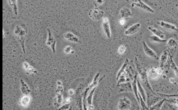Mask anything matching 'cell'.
Masks as SVG:
<instances>
[{"label": "cell", "instance_id": "5", "mask_svg": "<svg viewBox=\"0 0 178 110\" xmlns=\"http://www.w3.org/2000/svg\"><path fill=\"white\" fill-rule=\"evenodd\" d=\"M131 7L133 8H139V9L144 10L145 11H148V12L152 13V14L155 13V11L151 8L148 6V5L145 4L144 2L141 1V0L135 1L133 2L132 3Z\"/></svg>", "mask_w": 178, "mask_h": 110}, {"label": "cell", "instance_id": "23", "mask_svg": "<svg viewBox=\"0 0 178 110\" xmlns=\"http://www.w3.org/2000/svg\"><path fill=\"white\" fill-rule=\"evenodd\" d=\"M137 87H138L139 93L141 95V97H142L144 101L145 102L146 100V92H145V90L142 87V85H141V84L140 83L138 80H137Z\"/></svg>", "mask_w": 178, "mask_h": 110}, {"label": "cell", "instance_id": "21", "mask_svg": "<svg viewBox=\"0 0 178 110\" xmlns=\"http://www.w3.org/2000/svg\"><path fill=\"white\" fill-rule=\"evenodd\" d=\"M31 101L30 96L28 95H23L21 98L20 104L23 107H27L29 106Z\"/></svg>", "mask_w": 178, "mask_h": 110}, {"label": "cell", "instance_id": "8", "mask_svg": "<svg viewBox=\"0 0 178 110\" xmlns=\"http://www.w3.org/2000/svg\"><path fill=\"white\" fill-rule=\"evenodd\" d=\"M142 43L144 52L148 57L155 60H158L159 59L156 53L148 46L145 41H142Z\"/></svg>", "mask_w": 178, "mask_h": 110}, {"label": "cell", "instance_id": "33", "mask_svg": "<svg viewBox=\"0 0 178 110\" xmlns=\"http://www.w3.org/2000/svg\"><path fill=\"white\" fill-rule=\"evenodd\" d=\"M158 95L160 96H164L168 98H178V93L175 94H171V95H167V94H163L157 93Z\"/></svg>", "mask_w": 178, "mask_h": 110}, {"label": "cell", "instance_id": "34", "mask_svg": "<svg viewBox=\"0 0 178 110\" xmlns=\"http://www.w3.org/2000/svg\"><path fill=\"white\" fill-rule=\"evenodd\" d=\"M64 92V88L62 85H58L56 91H55V94H62V93Z\"/></svg>", "mask_w": 178, "mask_h": 110}, {"label": "cell", "instance_id": "19", "mask_svg": "<svg viewBox=\"0 0 178 110\" xmlns=\"http://www.w3.org/2000/svg\"><path fill=\"white\" fill-rule=\"evenodd\" d=\"M120 13L121 18H124V19L129 18V17H132L133 15L131 10L127 7L123 8L120 11Z\"/></svg>", "mask_w": 178, "mask_h": 110}, {"label": "cell", "instance_id": "9", "mask_svg": "<svg viewBox=\"0 0 178 110\" xmlns=\"http://www.w3.org/2000/svg\"><path fill=\"white\" fill-rule=\"evenodd\" d=\"M48 31V39H47V42H46V45L47 46H49L51 48L53 51V54H55L56 50H55V46H56V43L57 41L54 39V37L53 36L51 31L48 28L47 29Z\"/></svg>", "mask_w": 178, "mask_h": 110}, {"label": "cell", "instance_id": "42", "mask_svg": "<svg viewBox=\"0 0 178 110\" xmlns=\"http://www.w3.org/2000/svg\"><path fill=\"white\" fill-rule=\"evenodd\" d=\"M88 110H94V106H93V105H91V106H88Z\"/></svg>", "mask_w": 178, "mask_h": 110}, {"label": "cell", "instance_id": "25", "mask_svg": "<svg viewBox=\"0 0 178 110\" xmlns=\"http://www.w3.org/2000/svg\"><path fill=\"white\" fill-rule=\"evenodd\" d=\"M167 47L168 49H176L178 47V44L177 41L173 39L170 38L167 41Z\"/></svg>", "mask_w": 178, "mask_h": 110}, {"label": "cell", "instance_id": "22", "mask_svg": "<svg viewBox=\"0 0 178 110\" xmlns=\"http://www.w3.org/2000/svg\"><path fill=\"white\" fill-rule=\"evenodd\" d=\"M166 101H167V99L164 98L163 100L156 103V104H155L152 106H151L150 107H149L148 110H161L162 106Z\"/></svg>", "mask_w": 178, "mask_h": 110}, {"label": "cell", "instance_id": "29", "mask_svg": "<svg viewBox=\"0 0 178 110\" xmlns=\"http://www.w3.org/2000/svg\"><path fill=\"white\" fill-rule=\"evenodd\" d=\"M170 67L171 68L175 74L176 77H178V68L176 66L172 59V57L170 56Z\"/></svg>", "mask_w": 178, "mask_h": 110}, {"label": "cell", "instance_id": "35", "mask_svg": "<svg viewBox=\"0 0 178 110\" xmlns=\"http://www.w3.org/2000/svg\"><path fill=\"white\" fill-rule=\"evenodd\" d=\"M167 102L172 103L173 104L178 107V98H172V99H167Z\"/></svg>", "mask_w": 178, "mask_h": 110}, {"label": "cell", "instance_id": "41", "mask_svg": "<svg viewBox=\"0 0 178 110\" xmlns=\"http://www.w3.org/2000/svg\"><path fill=\"white\" fill-rule=\"evenodd\" d=\"M74 91L72 89H69L68 92V93L70 95H73L74 94Z\"/></svg>", "mask_w": 178, "mask_h": 110}, {"label": "cell", "instance_id": "39", "mask_svg": "<svg viewBox=\"0 0 178 110\" xmlns=\"http://www.w3.org/2000/svg\"><path fill=\"white\" fill-rule=\"evenodd\" d=\"M71 102H72V98H71L70 97L66 98V99H65V103L70 104Z\"/></svg>", "mask_w": 178, "mask_h": 110}, {"label": "cell", "instance_id": "13", "mask_svg": "<svg viewBox=\"0 0 178 110\" xmlns=\"http://www.w3.org/2000/svg\"><path fill=\"white\" fill-rule=\"evenodd\" d=\"M141 24L137 23L132 25L129 28L126 30L125 34L127 36H131L134 35L138 32L141 28Z\"/></svg>", "mask_w": 178, "mask_h": 110}, {"label": "cell", "instance_id": "16", "mask_svg": "<svg viewBox=\"0 0 178 110\" xmlns=\"http://www.w3.org/2000/svg\"><path fill=\"white\" fill-rule=\"evenodd\" d=\"M64 38L67 40L70 41V42H74V43H79L80 40L77 36L75 35L72 32H68L64 34Z\"/></svg>", "mask_w": 178, "mask_h": 110}, {"label": "cell", "instance_id": "17", "mask_svg": "<svg viewBox=\"0 0 178 110\" xmlns=\"http://www.w3.org/2000/svg\"><path fill=\"white\" fill-rule=\"evenodd\" d=\"M118 86L120 87L119 92H127V91L133 92L132 83H130V82H125V83L120 84V85H118Z\"/></svg>", "mask_w": 178, "mask_h": 110}, {"label": "cell", "instance_id": "11", "mask_svg": "<svg viewBox=\"0 0 178 110\" xmlns=\"http://www.w3.org/2000/svg\"><path fill=\"white\" fill-rule=\"evenodd\" d=\"M102 23V28L104 30V32L106 37L110 39L111 33V26H110L108 18L107 17H104Z\"/></svg>", "mask_w": 178, "mask_h": 110}, {"label": "cell", "instance_id": "20", "mask_svg": "<svg viewBox=\"0 0 178 110\" xmlns=\"http://www.w3.org/2000/svg\"><path fill=\"white\" fill-rule=\"evenodd\" d=\"M169 53L168 50H165L162 53L160 58V66L159 68L163 69L165 64L166 62L167 61Z\"/></svg>", "mask_w": 178, "mask_h": 110}, {"label": "cell", "instance_id": "31", "mask_svg": "<svg viewBox=\"0 0 178 110\" xmlns=\"http://www.w3.org/2000/svg\"><path fill=\"white\" fill-rule=\"evenodd\" d=\"M73 107L70 104L66 103L65 104L61 106V107L59 108L58 110H72Z\"/></svg>", "mask_w": 178, "mask_h": 110}, {"label": "cell", "instance_id": "38", "mask_svg": "<svg viewBox=\"0 0 178 110\" xmlns=\"http://www.w3.org/2000/svg\"><path fill=\"white\" fill-rule=\"evenodd\" d=\"M169 110H178V107L175 105L171 104H167Z\"/></svg>", "mask_w": 178, "mask_h": 110}, {"label": "cell", "instance_id": "28", "mask_svg": "<svg viewBox=\"0 0 178 110\" xmlns=\"http://www.w3.org/2000/svg\"><path fill=\"white\" fill-rule=\"evenodd\" d=\"M149 39L152 42H154V43H164V42H166V39H162L158 37L155 36V35H152L151 36L149 37Z\"/></svg>", "mask_w": 178, "mask_h": 110}, {"label": "cell", "instance_id": "27", "mask_svg": "<svg viewBox=\"0 0 178 110\" xmlns=\"http://www.w3.org/2000/svg\"><path fill=\"white\" fill-rule=\"evenodd\" d=\"M97 87H95L93 89H92L90 91L89 94L86 98V102L88 104V106H91L92 105V98H93V96H94V94L95 92V89Z\"/></svg>", "mask_w": 178, "mask_h": 110}, {"label": "cell", "instance_id": "26", "mask_svg": "<svg viewBox=\"0 0 178 110\" xmlns=\"http://www.w3.org/2000/svg\"><path fill=\"white\" fill-rule=\"evenodd\" d=\"M9 4L13 8L14 13L15 15L18 14V7H17V0H8V1Z\"/></svg>", "mask_w": 178, "mask_h": 110}, {"label": "cell", "instance_id": "7", "mask_svg": "<svg viewBox=\"0 0 178 110\" xmlns=\"http://www.w3.org/2000/svg\"><path fill=\"white\" fill-rule=\"evenodd\" d=\"M104 11L99 10L98 8H95L90 10L89 13V16L92 20L98 21L104 17Z\"/></svg>", "mask_w": 178, "mask_h": 110}, {"label": "cell", "instance_id": "10", "mask_svg": "<svg viewBox=\"0 0 178 110\" xmlns=\"http://www.w3.org/2000/svg\"><path fill=\"white\" fill-rule=\"evenodd\" d=\"M100 74L101 73H97L95 74V77H94L93 80L91 83L90 84V85H89L87 87V88L85 89V91L87 92V93L89 92V91L91 90L92 89L95 88V87H97V86L98 85V84L101 82V81L105 77V75H104V77H102L101 79H99V76H100Z\"/></svg>", "mask_w": 178, "mask_h": 110}, {"label": "cell", "instance_id": "6", "mask_svg": "<svg viewBox=\"0 0 178 110\" xmlns=\"http://www.w3.org/2000/svg\"><path fill=\"white\" fill-rule=\"evenodd\" d=\"M162 73V69L160 68L156 67H151L148 70V77L150 78V80H156L160 77Z\"/></svg>", "mask_w": 178, "mask_h": 110}, {"label": "cell", "instance_id": "24", "mask_svg": "<svg viewBox=\"0 0 178 110\" xmlns=\"http://www.w3.org/2000/svg\"><path fill=\"white\" fill-rule=\"evenodd\" d=\"M64 101V98L62 94H57L54 99V106L55 107H61Z\"/></svg>", "mask_w": 178, "mask_h": 110}, {"label": "cell", "instance_id": "32", "mask_svg": "<svg viewBox=\"0 0 178 110\" xmlns=\"http://www.w3.org/2000/svg\"><path fill=\"white\" fill-rule=\"evenodd\" d=\"M127 49V47L125 45H122L121 46H119L118 49V53L120 55H122L125 52Z\"/></svg>", "mask_w": 178, "mask_h": 110}, {"label": "cell", "instance_id": "18", "mask_svg": "<svg viewBox=\"0 0 178 110\" xmlns=\"http://www.w3.org/2000/svg\"><path fill=\"white\" fill-rule=\"evenodd\" d=\"M21 88L20 90L24 95H28L31 92L30 89L29 88V86H28L27 83L22 80H20Z\"/></svg>", "mask_w": 178, "mask_h": 110}, {"label": "cell", "instance_id": "12", "mask_svg": "<svg viewBox=\"0 0 178 110\" xmlns=\"http://www.w3.org/2000/svg\"><path fill=\"white\" fill-rule=\"evenodd\" d=\"M158 24L165 30L168 31L169 32H177L178 31V28L175 25L173 24H170L168 22L164 21H160L158 22Z\"/></svg>", "mask_w": 178, "mask_h": 110}, {"label": "cell", "instance_id": "3", "mask_svg": "<svg viewBox=\"0 0 178 110\" xmlns=\"http://www.w3.org/2000/svg\"><path fill=\"white\" fill-rule=\"evenodd\" d=\"M84 85L80 84L76 89L75 95V105L77 110H83V97Z\"/></svg>", "mask_w": 178, "mask_h": 110}, {"label": "cell", "instance_id": "30", "mask_svg": "<svg viewBox=\"0 0 178 110\" xmlns=\"http://www.w3.org/2000/svg\"><path fill=\"white\" fill-rule=\"evenodd\" d=\"M87 93H88L84 91L83 97V110H88L87 105V102H86Z\"/></svg>", "mask_w": 178, "mask_h": 110}, {"label": "cell", "instance_id": "4", "mask_svg": "<svg viewBox=\"0 0 178 110\" xmlns=\"http://www.w3.org/2000/svg\"><path fill=\"white\" fill-rule=\"evenodd\" d=\"M131 107V101L126 96L120 98L118 101L117 107L118 110H130Z\"/></svg>", "mask_w": 178, "mask_h": 110}, {"label": "cell", "instance_id": "1", "mask_svg": "<svg viewBox=\"0 0 178 110\" xmlns=\"http://www.w3.org/2000/svg\"><path fill=\"white\" fill-rule=\"evenodd\" d=\"M135 64L136 68L137 70V73L139 74V78L141 80V81L143 83L144 85L145 86L147 89L148 90L149 92H151V93L154 95L158 96L157 93H155L153 91V89H152L151 84L149 83V81H148V71L146 70L145 67H144L142 64H141L139 60H138L137 58H135Z\"/></svg>", "mask_w": 178, "mask_h": 110}, {"label": "cell", "instance_id": "2", "mask_svg": "<svg viewBox=\"0 0 178 110\" xmlns=\"http://www.w3.org/2000/svg\"><path fill=\"white\" fill-rule=\"evenodd\" d=\"M27 33V28L24 24L17 25L14 29V34L18 39L22 47L24 54L25 55V38Z\"/></svg>", "mask_w": 178, "mask_h": 110}, {"label": "cell", "instance_id": "43", "mask_svg": "<svg viewBox=\"0 0 178 110\" xmlns=\"http://www.w3.org/2000/svg\"><path fill=\"white\" fill-rule=\"evenodd\" d=\"M57 85H62V82H61V81H59V80L58 81H57Z\"/></svg>", "mask_w": 178, "mask_h": 110}, {"label": "cell", "instance_id": "15", "mask_svg": "<svg viewBox=\"0 0 178 110\" xmlns=\"http://www.w3.org/2000/svg\"><path fill=\"white\" fill-rule=\"evenodd\" d=\"M148 29L149 31L154 34L155 36L158 37L162 39H165V34L161 30H159L158 28H155L154 27H148Z\"/></svg>", "mask_w": 178, "mask_h": 110}, {"label": "cell", "instance_id": "14", "mask_svg": "<svg viewBox=\"0 0 178 110\" xmlns=\"http://www.w3.org/2000/svg\"><path fill=\"white\" fill-rule=\"evenodd\" d=\"M22 66H23L24 70H25L26 73L28 74L35 75V74H38L37 71L26 61L23 63Z\"/></svg>", "mask_w": 178, "mask_h": 110}, {"label": "cell", "instance_id": "36", "mask_svg": "<svg viewBox=\"0 0 178 110\" xmlns=\"http://www.w3.org/2000/svg\"><path fill=\"white\" fill-rule=\"evenodd\" d=\"M104 2H105V1L96 0V1H93V4H94V6H95V7L98 8V6H100L101 5H102Z\"/></svg>", "mask_w": 178, "mask_h": 110}, {"label": "cell", "instance_id": "40", "mask_svg": "<svg viewBox=\"0 0 178 110\" xmlns=\"http://www.w3.org/2000/svg\"><path fill=\"white\" fill-rule=\"evenodd\" d=\"M126 22V20L125 19H124V18H122L121 19H120V20H119V22H120V24L121 25H123L125 24Z\"/></svg>", "mask_w": 178, "mask_h": 110}, {"label": "cell", "instance_id": "37", "mask_svg": "<svg viewBox=\"0 0 178 110\" xmlns=\"http://www.w3.org/2000/svg\"><path fill=\"white\" fill-rule=\"evenodd\" d=\"M72 51H72V48L71 46H66L64 49V53L65 54H67L70 53Z\"/></svg>", "mask_w": 178, "mask_h": 110}]
</instances>
